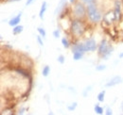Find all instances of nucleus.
Returning <instances> with one entry per match:
<instances>
[{
    "label": "nucleus",
    "instance_id": "f257e3e1",
    "mask_svg": "<svg viewBox=\"0 0 123 115\" xmlns=\"http://www.w3.org/2000/svg\"><path fill=\"white\" fill-rule=\"evenodd\" d=\"M87 15L89 20L92 23H98L101 20V13L98 10L96 4H91L89 6H87Z\"/></svg>",
    "mask_w": 123,
    "mask_h": 115
},
{
    "label": "nucleus",
    "instance_id": "f03ea898",
    "mask_svg": "<svg viewBox=\"0 0 123 115\" xmlns=\"http://www.w3.org/2000/svg\"><path fill=\"white\" fill-rule=\"evenodd\" d=\"M84 31H85L84 24L80 19H76V20L72 21V23H71V32L74 36L80 37L84 33Z\"/></svg>",
    "mask_w": 123,
    "mask_h": 115
},
{
    "label": "nucleus",
    "instance_id": "7ed1b4c3",
    "mask_svg": "<svg viewBox=\"0 0 123 115\" xmlns=\"http://www.w3.org/2000/svg\"><path fill=\"white\" fill-rule=\"evenodd\" d=\"M112 50H113V48L109 45V43H107V41L105 39L102 40L101 43L98 45V54L103 58H107L109 55H111Z\"/></svg>",
    "mask_w": 123,
    "mask_h": 115
},
{
    "label": "nucleus",
    "instance_id": "20e7f679",
    "mask_svg": "<svg viewBox=\"0 0 123 115\" xmlns=\"http://www.w3.org/2000/svg\"><path fill=\"white\" fill-rule=\"evenodd\" d=\"M73 12L78 19H81L85 16V14H87V9L84 7L83 3L79 2V3L75 4L74 9H73Z\"/></svg>",
    "mask_w": 123,
    "mask_h": 115
},
{
    "label": "nucleus",
    "instance_id": "39448f33",
    "mask_svg": "<svg viewBox=\"0 0 123 115\" xmlns=\"http://www.w3.org/2000/svg\"><path fill=\"white\" fill-rule=\"evenodd\" d=\"M84 46H85L86 52H87V51H90V52L95 51V50L97 49V47H98L97 43H96V41H95L94 39H88V40L84 43Z\"/></svg>",
    "mask_w": 123,
    "mask_h": 115
},
{
    "label": "nucleus",
    "instance_id": "423d86ee",
    "mask_svg": "<svg viewBox=\"0 0 123 115\" xmlns=\"http://www.w3.org/2000/svg\"><path fill=\"white\" fill-rule=\"evenodd\" d=\"M72 52L73 53H76V52H80V53H84L86 52L85 50V46H84V43H75L72 47Z\"/></svg>",
    "mask_w": 123,
    "mask_h": 115
},
{
    "label": "nucleus",
    "instance_id": "0eeeda50",
    "mask_svg": "<svg viewBox=\"0 0 123 115\" xmlns=\"http://www.w3.org/2000/svg\"><path fill=\"white\" fill-rule=\"evenodd\" d=\"M120 82H121V77H120V76H118V75H117V76H114L110 81H108L105 86L106 87H113V86H115V85L119 84Z\"/></svg>",
    "mask_w": 123,
    "mask_h": 115
},
{
    "label": "nucleus",
    "instance_id": "6e6552de",
    "mask_svg": "<svg viewBox=\"0 0 123 115\" xmlns=\"http://www.w3.org/2000/svg\"><path fill=\"white\" fill-rule=\"evenodd\" d=\"M120 13H121V11H120V2H119V1H117V2H116L115 12H114L115 18H116L117 20H119V19H120Z\"/></svg>",
    "mask_w": 123,
    "mask_h": 115
},
{
    "label": "nucleus",
    "instance_id": "1a4fd4ad",
    "mask_svg": "<svg viewBox=\"0 0 123 115\" xmlns=\"http://www.w3.org/2000/svg\"><path fill=\"white\" fill-rule=\"evenodd\" d=\"M21 16H22V13L20 12L17 16H15L14 18H12V19L9 22V25H10L11 27H15V26H17V25L20 23V21H21Z\"/></svg>",
    "mask_w": 123,
    "mask_h": 115
},
{
    "label": "nucleus",
    "instance_id": "9d476101",
    "mask_svg": "<svg viewBox=\"0 0 123 115\" xmlns=\"http://www.w3.org/2000/svg\"><path fill=\"white\" fill-rule=\"evenodd\" d=\"M46 1H44L43 2V4H42V7H41V10H40V12H39V17L41 18V19H43L44 18V14H45V12H46Z\"/></svg>",
    "mask_w": 123,
    "mask_h": 115
},
{
    "label": "nucleus",
    "instance_id": "9b49d317",
    "mask_svg": "<svg viewBox=\"0 0 123 115\" xmlns=\"http://www.w3.org/2000/svg\"><path fill=\"white\" fill-rule=\"evenodd\" d=\"M23 29H24V28H23V26H18V25H17V26L14 27V29H12V32H13V34H14V35L20 34V33L23 31Z\"/></svg>",
    "mask_w": 123,
    "mask_h": 115
},
{
    "label": "nucleus",
    "instance_id": "f8f14e48",
    "mask_svg": "<svg viewBox=\"0 0 123 115\" xmlns=\"http://www.w3.org/2000/svg\"><path fill=\"white\" fill-rule=\"evenodd\" d=\"M83 56V53H80V52H76V53H73V58L75 60H79Z\"/></svg>",
    "mask_w": 123,
    "mask_h": 115
},
{
    "label": "nucleus",
    "instance_id": "ddd939ff",
    "mask_svg": "<svg viewBox=\"0 0 123 115\" xmlns=\"http://www.w3.org/2000/svg\"><path fill=\"white\" fill-rule=\"evenodd\" d=\"M104 95H105V91L100 92L98 94V100L99 101V102H103V101H104Z\"/></svg>",
    "mask_w": 123,
    "mask_h": 115
},
{
    "label": "nucleus",
    "instance_id": "4468645a",
    "mask_svg": "<svg viewBox=\"0 0 123 115\" xmlns=\"http://www.w3.org/2000/svg\"><path fill=\"white\" fill-rule=\"evenodd\" d=\"M95 111H96V113H98V114H102V113H103V109H102L100 106L96 105V106H95Z\"/></svg>",
    "mask_w": 123,
    "mask_h": 115
},
{
    "label": "nucleus",
    "instance_id": "2eb2a0df",
    "mask_svg": "<svg viewBox=\"0 0 123 115\" xmlns=\"http://www.w3.org/2000/svg\"><path fill=\"white\" fill-rule=\"evenodd\" d=\"M49 73H50V67L46 65V66H45V67L43 68V75H44V76H47Z\"/></svg>",
    "mask_w": 123,
    "mask_h": 115
},
{
    "label": "nucleus",
    "instance_id": "dca6fc26",
    "mask_svg": "<svg viewBox=\"0 0 123 115\" xmlns=\"http://www.w3.org/2000/svg\"><path fill=\"white\" fill-rule=\"evenodd\" d=\"M62 46L64 48H68L69 47V42H68V40L66 38H62Z\"/></svg>",
    "mask_w": 123,
    "mask_h": 115
},
{
    "label": "nucleus",
    "instance_id": "f3484780",
    "mask_svg": "<svg viewBox=\"0 0 123 115\" xmlns=\"http://www.w3.org/2000/svg\"><path fill=\"white\" fill-rule=\"evenodd\" d=\"M81 3H83L86 6H89L91 4H96V0H80Z\"/></svg>",
    "mask_w": 123,
    "mask_h": 115
},
{
    "label": "nucleus",
    "instance_id": "a211bd4d",
    "mask_svg": "<svg viewBox=\"0 0 123 115\" xmlns=\"http://www.w3.org/2000/svg\"><path fill=\"white\" fill-rule=\"evenodd\" d=\"M37 30H38V32L40 33V35H41L43 38H45V37H46V31H45V29H42V28H38Z\"/></svg>",
    "mask_w": 123,
    "mask_h": 115
},
{
    "label": "nucleus",
    "instance_id": "6ab92c4d",
    "mask_svg": "<svg viewBox=\"0 0 123 115\" xmlns=\"http://www.w3.org/2000/svg\"><path fill=\"white\" fill-rule=\"evenodd\" d=\"M76 108H77V103H76V102H74V103H72V105L68 106V110L72 111V110H74Z\"/></svg>",
    "mask_w": 123,
    "mask_h": 115
},
{
    "label": "nucleus",
    "instance_id": "aec40b11",
    "mask_svg": "<svg viewBox=\"0 0 123 115\" xmlns=\"http://www.w3.org/2000/svg\"><path fill=\"white\" fill-rule=\"evenodd\" d=\"M105 69H106V66L105 65H98V66L96 67V70L97 71H103Z\"/></svg>",
    "mask_w": 123,
    "mask_h": 115
},
{
    "label": "nucleus",
    "instance_id": "412c9836",
    "mask_svg": "<svg viewBox=\"0 0 123 115\" xmlns=\"http://www.w3.org/2000/svg\"><path fill=\"white\" fill-rule=\"evenodd\" d=\"M53 36H54L56 39H57V38H59V37H60V31H59L58 29L54 30V31H53Z\"/></svg>",
    "mask_w": 123,
    "mask_h": 115
},
{
    "label": "nucleus",
    "instance_id": "4be33fe9",
    "mask_svg": "<svg viewBox=\"0 0 123 115\" xmlns=\"http://www.w3.org/2000/svg\"><path fill=\"white\" fill-rule=\"evenodd\" d=\"M57 60H58V61H59L60 63H62H62H64V57L61 55V56H59V57H58Z\"/></svg>",
    "mask_w": 123,
    "mask_h": 115
},
{
    "label": "nucleus",
    "instance_id": "5701e85b",
    "mask_svg": "<svg viewBox=\"0 0 123 115\" xmlns=\"http://www.w3.org/2000/svg\"><path fill=\"white\" fill-rule=\"evenodd\" d=\"M41 37H42L41 35H40V36H37V41H38V43H39L40 45H43L44 43H43V41H42V38H41Z\"/></svg>",
    "mask_w": 123,
    "mask_h": 115
},
{
    "label": "nucleus",
    "instance_id": "b1692460",
    "mask_svg": "<svg viewBox=\"0 0 123 115\" xmlns=\"http://www.w3.org/2000/svg\"><path fill=\"white\" fill-rule=\"evenodd\" d=\"M34 1H35V0H27V2H26V5H27V6H30V5H31V4H32Z\"/></svg>",
    "mask_w": 123,
    "mask_h": 115
},
{
    "label": "nucleus",
    "instance_id": "393cba45",
    "mask_svg": "<svg viewBox=\"0 0 123 115\" xmlns=\"http://www.w3.org/2000/svg\"><path fill=\"white\" fill-rule=\"evenodd\" d=\"M112 113H113V112H112V109H110L108 108L107 110H106V114H107V115H111Z\"/></svg>",
    "mask_w": 123,
    "mask_h": 115
},
{
    "label": "nucleus",
    "instance_id": "a878e982",
    "mask_svg": "<svg viewBox=\"0 0 123 115\" xmlns=\"http://www.w3.org/2000/svg\"><path fill=\"white\" fill-rule=\"evenodd\" d=\"M75 1H76V0H69V2H70V3H74Z\"/></svg>",
    "mask_w": 123,
    "mask_h": 115
},
{
    "label": "nucleus",
    "instance_id": "bb28decb",
    "mask_svg": "<svg viewBox=\"0 0 123 115\" xmlns=\"http://www.w3.org/2000/svg\"><path fill=\"white\" fill-rule=\"evenodd\" d=\"M14 1H20V0H10V2H14Z\"/></svg>",
    "mask_w": 123,
    "mask_h": 115
},
{
    "label": "nucleus",
    "instance_id": "cd10ccee",
    "mask_svg": "<svg viewBox=\"0 0 123 115\" xmlns=\"http://www.w3.org/2000/svg\"><path fill=\"white\" fill-rule=\"evenodd\" d=\"M123 57V53H122V54H120V58H122Z\"/></svg>",
    "mask_w": 123,
    "mask_h": 115
}]
</instances>
